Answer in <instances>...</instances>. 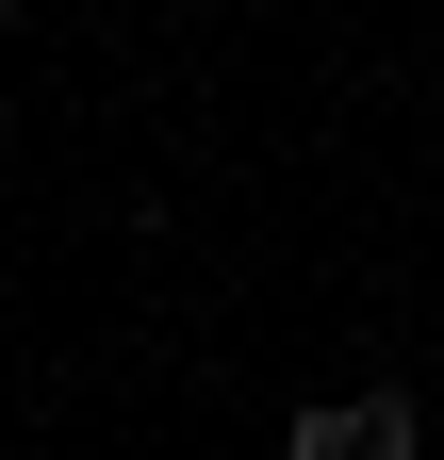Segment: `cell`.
<instances>
[{
    "label": "cell",
    "mask_w": 444,
    "mask_h": 460,
    "mask_svg": "<svg viewBox=\"0 0 444 460\" xmlns=\"http://www.w3.org/2000/svg\"><path fill=\"white\" fill-rule=\"evenodd\" d=\"M0 33H17V0H0Z\"/></svg>",
    "instance_id": "obj_2"
},
{
    "label": "cell",
    "mask_w": 444,
    "mask_h": 460,
    "mask_svg": "<svg viewBox=\"0 0 444 460\" xmlns=\"http://www.w3.org/2000/svg\"><path fill=\"white\" fill-rule=\"evenodd\" d=\"M412 394H313V411L280 428V460H412Z\"/></svg>",
    "instance_id": "obj_1"
}]
</instances>
